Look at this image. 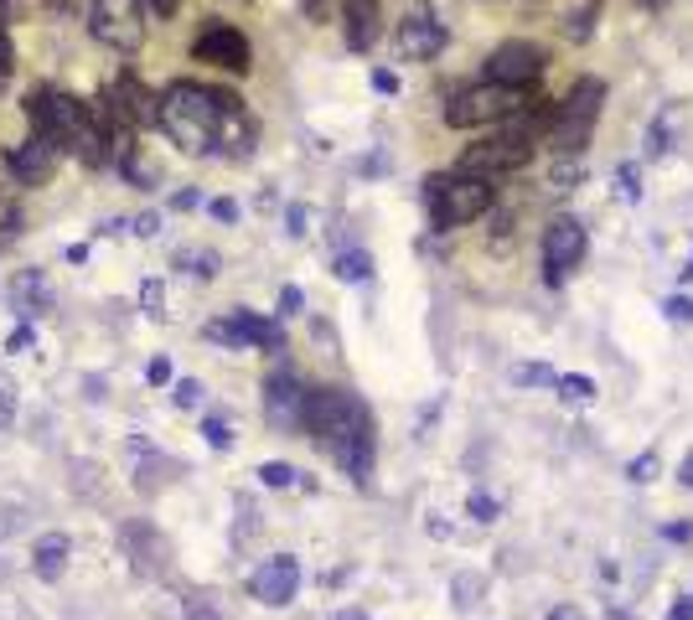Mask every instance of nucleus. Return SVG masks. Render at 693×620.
Returning a JSON list of instances; mask_svg holds the SVG:
<instances>
[{"instance_id": "1", "label": "nucleus", "mask_w": 693, "mask_h": 620, "mask_svg": "<svg viewBox=\"0 0 693 620\" xmlns=\"http://www.w3.org/2000/svg\"><path fill=\"white\" fill-rule=\"evenodd\" d=\"M156 124L187 155H233V161H244L259 135L244 99H233L223 88H207V83H187V78L156 93Z\"/></svg>"}, {"instance_id": "2", "label": "nucleus", "mask_w": 693, "mask_h": 620, "mask_svg": "<svg viewBox=\"0 0 693 620\" xmlns=\"http://www.w3.org/2000/svg\"><path fill=\"white\" fill-rule=\"evenodd\" d=\"M300 429L311 434L352 481L373 476V414L368 403L347 388H306V419Z\"/></svg>"}, {"instance_id": "3", "label": "nucleus", "mask_w": 693, "mask_h": 620, "mask_svg": "<svg viewBox=\"0 0 693 620\" xmlns=\"http://www.w3.org/2000/svg\"><path fill=\"white\" fill-rule=\"evenodd\" d=\"M425 207H430V223H435L440 233L466 228V223H476V217L492 212V181L466 176V171L430 176V181H425Z\"/></svg>"}, {"instance_id": "4", "label": "nucleus", "mask_w": 693, "mask_h": 620, "mask_svg": "<svg viewBox=\"0 0 693 620\" xmlns=\"http://www.w3.org/2000/svg\"><path fill=\"white\" fill-rule=\"evenodd\" d=\"M600 104H606V83H600V78H580L554 104V119H549V130H544L549 150L554 155H580L585 140H590V130H595V119H600Z\"/></svg>"}, {"instance_id": "5", "label": "nucleus", "mask_w": 693, "mask_h": 620, "mask_svg": "<svg viewBox=\"0 0 693 620\" xmlns=\"http://www.w3.org/2000/svg\"><path fill=\"white\" fill-rule=\"evenodd\" d=\"M528 104V88H507V83H466L445 99V124H456V130H481V124H497V119H512Z\"/></svg>"}, {"instance_id": "6", "label": "nucleus", "mask_w": 693, "mask_h": 620, "mask_svg": "<svg viewBox=\"0 0 693 620\" xmlns=\"http://www.w3.org/2000/svg\"><path fill=\"white\" fill-rule=\"evenodd\" d=\"M528 161H533V140L518 135V130H507V135H492V140L466 145V150H461V161H456V171L481 176V181H497V176L523 171Z\"/></svg>"}, {"instance_id": "7", "label": "nucleus", "mask_w": 693, "mask_h": 620, "mask_svg": "<svg viewBox=\"0 0 693 620\" xmlns=\"http://www.w3.org/2000/svg\"><path fill=\"white\" fill-rule=\"evenodd\" d=\"M88 31L114 52H140V42H145V0H94V6H88Z\"/></svg>"}, {"instance_id": "8", "label": "nucleus", "mask_w": 693, "mask_h": 620, "mask_svg": "<svg viewBox=\"0 0 693 620\" xmlns=\"http://www.w3.org/2000/svg\"><path fill=\"white\" fill-rule=\"evenodd\" d=\"M585 248H590V233H585V223L580 217H569V212H559L554 223L544 228V279L559 290L569 274L580 269V259H585Z\"/></svg>"}, {"instance_id": "9", "label": "nucleus", "mask_w": 693, "mask_h": 620, "mask_svg": "<svg viewBox=\"0 0 693 620\" xmlns=\"http://www.w3.org/2000/svg\"><path fill=\"white\" fill-rule=\"evenodd\" d=\"M192 57L197 62H213V68H228V73H249L254 68V52H249V37L228 21H207L192 42Z\"/></svg>"}, {"instance_id": "10", "label": "nucleus", "mask_w": 693, "mask_h": 620, "mask_svg": "<svg viewBox=\"0 0 693 620\" xmlns=\"http://www.w3.org/2000/svg\"><path fill=\"white\" fill-rule=\"evenodd\" d=\"M207 341H223V347H264V352H280L285 347V331L275 321L254 316V310H233L228 321H207Z\"/></svg>"}, {"instance_id": "11", "label": "nucleus", "mask_w": 693, "mask_h": 620, "mask_svg": "<svg viewBox=\"0 0 693 620\" xmlns=\"http://www.w3.org/2000/svg\"><path fill=\"white\" fill-rule=\"evenodd\" d=\"M487 78L492 83H507V88H533L538 78H544V47H533V42H502L487 57Z\"/></svg>"}, {"instance_id": "12", "label": "nucleus", "mask_w": 693, "mask_h": 620, "mask_svg": "<svg viewBox=\"0 0 693 620\" xmlns=\"http://www.w3.org/2000/svg\"><path fill=\"white\" fill-rule=\"evenodd\" d=\"M445 21L430 11V6H414L404 21H399V52L409 57V62H430V57H440L445 52Z\"/></svg>"}, {"instance_id": "13", "label": "nucleus", "mask_w": 693, "mask_h": 620, "mask_svg": "<svg viewBox=\"0 0 693 620\" xmlns=\"http://www.w3.org/2000/svg\"><path fill=\"white\" fill-rule=\"evenodd\" d=\"M295 589H300V564L290 553H275V558H264V564L249 574V595L259 600V605H290L295 600Z\"/></svg>"}, {"instance_id": "14", "label": "nucleus", "mask_w": 693, "mask_h": 620, "mask_svg": "<svg viewBox=\"0 0 693 620\" xmlns=\"http://www.w3.org/2000/svg\"><path fill=\"white\" fill-rule=\"evenodd\" d=\"M264 419L275 429H300L306 419V383L295 378V372H275V378L264 383Z\"/></svg>"}, {"instance_id": "15", "label": "nucleus", "mask_w": 693, "mask_h": 620, "mask_svg": "<svg viewBox=\"0 0 693 620\" xmlns=\"http://www.w3.org/2000/svg\"><path fill=\"white\" fill-rule=\"evenodd\" d=\"M383 31V11L378 0H342V37L352 52H368Z\"/></svg>"}, {"instance_id": "16", "label": "nucleus", "mask_w": 693, "mask_h": 620, "mask_svg": "<svg viewBox=\"0 0 693 620\" xmlns=\"http://www.w3.org/2000/svg\"><path fill=\"white\" fill-rule=\"evenodd\" d=\"M52 171H57V145H52V140L32 135L26 145H16V150H11V176H16V181H26V186H42Z\"/></svg>"}, {"instance_id": "17", "label": "nucleus", "mask_w": 693, "mask_h": 620, "mask_svg": "<svg viewBox=\"0 0 693 620\" xmlns=\"http://www.w3.org/2000/svg\"><path fill=\"white\" fill-rule=\"evenodd\" d=\"M6 295H11V305H16V316H21V321L42 316V310H47V300H52L47 279H42L37 269H21V274L11 279V285H6Z\"/></svg>"}, {"instance_id": "18", "label": "nucleus", "mask_w": 693, "mask_h": 620, "mask_svg": "<svg viewBox=\"0 0 693 620\" xmlns=\"http://www.w3.org/2000/svg\"><path fill=\"white\" fill-rule=\"evenodd\" d=\"M109 99H114V109H125L135 124H156V93H150L140 78H114V88H109Z\"/></svg>"}, {"instance_id": "19", "label": "nucleus", "mask_w": 693, "mask_h": 620, "mask_svg": "<svg viewBox=\"0 0 693 620\" xmlns=\"http://www.w3.org/2000/svg\"><path fill=\"white\" fill-rule=\"evenodd\" d=\"M32 569H37V579H57L68 569V538L63 533H47L42 543H37V553H32Z\"/></svg>"}, {"instance_id": "20", "label": "nucleus", "mask_w": 693, "mask_h": 620, "mask_svg": "<svg viewBox=\"0 0 693 620\" xmlns=\"http://www.w3.org/2000/svg\"><path fill=\"white\" fill-rule=\"evenodd\" d=\"M368 274H373V254H368V248H342V254H337V279L363 285Z\"/></svg>"}, {"instance_id": "21", "label": "nucleus", "mask_w": 693, "mask_h": 620, "mask_svg": "<svg viewBox=\"0 0 693 620\" xmlns=\"http://www.w3.org/2000/svg\"><path fill=\"white\" fill-rule=\"evenodd\" d=\"M481 595H487V579H481V574H456V579H450V605H456V610L481 605Z\"/></svg>"}, {"instance_id": "22", "label": "nucleus", "mask_w": 693, "mask_h": 620, "mask_svg": "<svg viewBox=\"0 0 693 620\" xmlns=\"http://www.w3.org/2000/svg\"><path fill=\"white\" fill-rule=\"evenodd\" d=\"M507 378H512V388H554L559 372H554L549 362H518V367L507 372Z\"/></svg>"}, {"instance_id": "23", "label": "nucleus", "mask_w": 693, "mask_h": 620, "mask_svg": "<svg viewBox=\"0 0 693 620\" xmlns=\"http://www.w3.org/2000/svg\"><path fill=\"white\" fill-rule=\"evenodd\" d=\"M554 393H559L564 403H595V383L585 378V372H559V378H554Z\"/></svg>"}, {"instance_id": "24", "label": "nucleus", "mask_w": 693, "mask_h": 620, "mask_svg": "<svg viewBox=\"0 0 693 620\" xmlns=\"http://www.w3.org/2000/svg\"><path fill=\"white\" fill-rule=\"evenodd\" d=\"M673 130H678V109L668 104L657 119H652V130H647V155H668V140H673Z\"/></svg>"}, {"instance_id": "25", "label": "nucleus", "mask_w": 693, "mask_h": 620, "mask_svg": "<svg viewBox=\"0 0 693 620\" xmlns=\"http://www.w3.org/2000/svg\"><path fill=\"white\" fill-rule=\"evenodd\" d=\"M497 512H502V507H497V496H492V491H471V496H466V517H471V522L492 527Z\"/></svg>"}, {"instance_id": "26", "label": "nucleus", "mask_w": 693, "mask_h": 620, "mask_svg": "<svg viewBox=\"0 0 693 620\" xmlns=\"http://www.w3.org/2000/svg\"><path fill=\"white\" fill-rule=\"evenodd\" d=\"M616 197H621V202H642V171L631 166V161L616 166Z\"/></svg>"}, {"instance_id": "27", "label": "nucleus", "mask_w": 693, "mask_h": 620, "mask_svg": "<svg viewBox=\"0 0 693 620\" xmlns=\"http://www.w3.org/2000/svg\"><path fill=\"white\" fill-rule=\"evenodd\" d=\"M259 481L280 491V486H295L300 471H295V465H285V460H264V465H259Z\"/></svg>"}, {"instance_id": "28", "label": "nucleus", "mask_w": 693, "mask_h": 620, "mask_svg": "<svg viewBox=\"0 0 693 620\" xmlns=\"http://www.w3.org/2000/svg\"><path fill=\"white\" fill-rule=\"evenodd\" d=\"M202 434H207V445H213V450H228V445H233V424L218 419V414L202 419Z\"/></svg>"}, {"instance_id": "29", "label": "nucleus", "mask_w": 693, "mask_h": 620, "mask_svg": "<svg viewBox=\"0 0 693 620\" xmlns=\"http://www.w3.org/2000/svg\"><path fill=\"white\" fill-rule=\"evenodd\" d=\"M626 476H631V481H637V486H647V481H657V455H652V450H642L637 460H631V465H626Z\"/></svg>"}, {"instance_id": "30", "label": "nucleus", "mask_w": 693, "mask_h": 620, "mask_svg": "<svg viewBox=\"0 0 693 620\" xmlns=\"http://www.w3.org/2000/svg\"><path fill=\"white\" fill-rule=\"evenodd\" d=\"M11 73H16V47H11V31H6V21H0V88L11 83Z\"/></svg>"}, {"instance_id": "31", "label": "nucleus", "mask_w": 693, "mask_h": 620, "mask_svg": "<svg viewBox=\"0 0 693 620\" xmlns=\"http://www.w3.org/2000/svg\"><path fill=\"white\" fill-rule=\"evenodd\" d=\"M16 233H21V212L11 197H0V243H11Z\"/></svg>"}, {"instance_id": "32", "label": "nucleus", "mask_w": 693, "mask_h": 620, "mask_svg": "<svg viewBox=\"0 0 693 620\" xmlns=\"http://www.w3.org/2000/svg\"><path fill=\"white\" fill-rule=\"evenodd\" d=\"M11 419H16V383L0 378V429H11Z\"/></svg>"}, {"instance_id": "33", "label": "nucleus", "mask_w": 693, "mask_h": 620, "mask_svg": "<svg viewBox=\"0 0 693 620\" xmlns=\"http://www.w3.org/2000/svg\"><path fill=\"white\" fill-rule=\"evenodd\" d=\"M662 310H668V321H678V326L693 321V300L688 295H668V300H662Z\"/></svg>"}, {"instance_id": "34", "label": "nucleus", "mask_w": 693, "mask_h": 620, "mask_svg": "<svg viewBox=\"0 0 693 620\" xmlns=\"http://www.w3.org/2000/svg\"><path fill=\"white\" fill-rule=\"evenodd\" d=\"M176 403H182V409H197V403H202V383L197 378H182V383H176V393H171Z\"/></svg>"}, {"instance_id": "35", "label": "nucleus", "mask_w": 693, "mask_h": 620, "mask_svg": "<svg viewBox=\"0 0 693 620\" xmlns=\"http://www.w3.org/2000/svg\"><path fill=\"white\" fill-rule=\"evenodd\" d=\"M182 264H192L197 279H213L218 274V254H182Z\"/></svg>"}, {"instance_id": "36", "label": "nucleus", "mask_w": 693, "mask_h": 620, "mask_svg": "<svg viewBox=\"0 0 693 620\" xmlns=\"http://www.w3.org/2000/svg\"><path fill=\"white\" fill-rule=\"evenodd\" d=\"M300 305H306V295H300L295 285L280 290V316H300Z\"/></svg>"}, {"instance_id": "37", "label": "nucleus", "mask_w": 693, "mask_h": 620, "mask_svg": "<svg viewBox=\"0 0 693 620\" xmlns=\"http://www.w3.org/2000/svg\"><path fill=\"white\" fill-rule=\"evenodd\" d=\"M145 383H150V388H161V383H171V362H166V357H156V362L145 367Z\"/></svg>"}, {"instance_id": "38", "label": "nucleus", "mask_w": 693, "mask_h": 620, "mask_svg": "<svg viewBox=\"0 0 693 620\" xmlns=\"http://www.w3.org/2000/svg\"><path fill=\"white\" fill-rule=\"evenodd\" d=\"M590 21H595V6L575 11V26H569V37H575V42H585V37H590Z\"/></svg>"}, {"instance_id": "39", "label": "nucleus", "mask_w": 693, "mask_h": 620, "mask_svg": "<svg viewBox=\"0 0 693 620\" xmlns=\"http://www.w3.org/2000/svg\"><path fill=\"white\" fill-rule=\"evenodd\" d=\"M306 223H311V212H306V207H290V212H285V228H290V238H300V233H306Z\"/></svg>"}, {"instance_id": "40", "label": "nucleus", "mask_w": 693, "mask_h": 620, "mask_svg": "<svg viewBox=\"0 0 693 620\" xmlns=\"http://www.w3.org/2000/svg\"><path fill=\"white\" fill-rule=\"evenodd\" d=\"M668 620H693V595H678V600L668 605Z\"/></svg>"}, {"instance_id": "41", "label": "nucleus", "mask_w": 693, "mask_h": 620, "mask_svg": "<svg viewBox=\"0 0 693 620\" xmlns=\"http://www.w3.org/2000/svg\"><path fill=\"white\" fill-rule=\"evenodd\" d=\"M213 217H218V223H238V202L218 197V202H213Z\"/></svg>"}, {"instance_id": "42", "label": "nucleus", "mask_w": 693, "mask_h": 620, "mask_svg": "<svg viewBox=\"0 0 693 620\" xmlns=\"http://www.w3.org/2000/svg\"><path fill=\"white\" fill-rule=\"evenodd\" d=\"M662 538H673V543H688V538H693V522H668V527H662Z\"/></svg>"}, {"instance_id": "43", "label": "nucleus", "mask_w": 693, "mask_h": 620, "mask_svg": "<svg viewBox=\"0 0 693 620\" xmlns=\"http://www.w3.org/2000/svg\"><path fill=\"white\" fill-rule=\"evenodd\" d=\"M156 228H161V217H156V212H145V217H135V233H140V238H150V233H156Z\"/></svg>"}, {"instance_id": "44", "label": "nucleus", "mask_w": 693, "mask_h": 620, "mask_svg": "<svg viewBox=\"0 0 693 620\" xmlns=\"http://www.w3.org/2000/svg\"><path fill=\"white\" fill-rule=\"evenodd\" d=\"M549 620H585V610H580V605H554Z\"/></svg>"}, {"instance_id": "45", "label": "nucleus", "mask_w": 693, "mask_h": 620, "mask_svg": "<svg viewBox=\"0 0 693 620\" xmlns=\"http://www.w3.org/2000/svg\"><path fill=\"white\" fill-rule=\"evenodd\" d=\"M678 486H688V491H693V450L678 460Z\"/></svg>"}, {"instance_id": "46", "label": "nucleus", "mask_w": 693, "mask_h": 620, "mask_svg": "<svg viewBox=\"0 0 693 620\" xmlns=\"http://www.w3.org/2000/svg\"><path fill=\"white\" fill-rule=\"evenodd\" d=\"M26 11V0H0V21H16Z\"/></svg>"}, {"instance_id": "47", "label": "nucleus", "mask_w": 693, "mask_h": 620, "mask_svg": "<svg viewBox=\"0 0 693 620\" xmlns=\"http://www.w3.org/2000/svg\"><path fill=\"white\" fill-rule=\"evenodd\" d=\"M373 88H378V93H394V88H399V78L378 68V73H373Z\"/></svg>"}, {"instance_id": "48", "label": "nucleus", "mask_w": 693, "mask_h": 620, "mask_svg": "<svg viewBox=\"0 0 693 620\" xmlns=\"http://www.w3.org/2000/svg\"><path fill=\"white\" fill-rule=\"evenodd\" d=\"M145 6L156 11V16H176V6H182V0H145Z\"/></svg>"}, {"instance_id": "49", "label": "nucleus", "mask_w": 693, "mask_h": 620, "mask_svg": "<svg viewBox=\"0 0 693 620\" xmlns=\"http://www.w3.org/2000/svg\"><path fill=\"white\" fill-rule=\"evenodd\" d=\"M26 347H32V326H21V331L11 336V352H26Z\"/></svg>"}, {"instance_id": "50", "label": "nucleus", "mask_w": 693, "mask_h": 620, "mask_svg": "<svg viewBox=\"0 0 693 620\" xmlns=\"http://www.w3.org/2000/svg\"><path fill=\"white\" fill-rule=\"evenodd\" d=\"M300 11H306L311 21H321L326 16V0H300Z\"/></svg>"}, {"instance_id": "51", "label": "nucleus", "mask_w": 693, "mask_h": 620, "mask_svg": "<svg viewBox=\"0 0 693 620\" xmlns=\"http://www.w3.org/2000/svg\"><path fill=\"white\" fill-rule=\"evenodd\" d=\"M171 207H182V212H187V207H197V192H176V197H171Z\"/></svg>"}, {"instance_id": "52", "label": "nucleus", "mask_w": 693, "mask_h": 620, "mask_svg": "<svg viewBox=\"0 0 693 620\" xmlns=\"http://www.w3.org/2000/svg\"><path fill=\"white\" fill-rule=\"evenodd\" d=\"M331 620H368V610H337Z\"/></svg>"}, {"instance_id": "53", "label": "nucleus", "mask_w": 693, "mask_h": 620, "mask_svg": "<svg viewBox=\"0 0 693 620\" xmlns=\"http://www.w3.org/2000/svg\"><path fill=\"white\" fill-rule=\"evenodd\" d=\"M187 615H192V620H218L213 610H202V605H187Z\"/></svg>"}, {"instance_id": "54", "label": "nucleus", "mask_w": 693, "mask_h": 620, "mask_svg": "<svg viewBox=\"0 0 693 620\" xmlns=\"http://www.w3.org/2000/svg\"><path fill=\"white\" fill-rule=\"evenodd\" d=\"M678 279H683V285H688V279H693V259H688V264L678 269Z\"/></svg>"}, {"instance_id": "55", "label": "nucleus", "mask_w": 693, "mask_h": 620, "mask_svg": "<svg viewBox=\"0 0 693 620\" xmlns=\"http://www.w3.org/2000/svg\"><path fill=\"white\" fill-rule=\"evenodd\" d=\"M611 620H631V615H626V610H621V605H611Z\"/></svg>"}]
</instances>
